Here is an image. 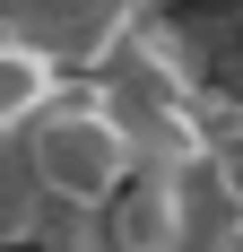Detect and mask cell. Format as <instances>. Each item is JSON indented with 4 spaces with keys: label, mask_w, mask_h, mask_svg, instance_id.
Segmentation results:
<instances>
[{
    "label": "cell",
    "mask_w": 243,
    "mask_h": 252,
    "mask_svg": "<svg viewBox=\"0 0 243 252\" xmlns=\"http://www.w3.org/2000/svg\"><path fill=\"white\" fill-rule=\"evenodd\" d=\"M156 9H182V0H156Z\"/></svg>",
    "instance_id": "6"
},
{
    "label": "cell",
    "mask_w": 243,
    "mask_h": 252,
    "mask_svg": "<svg viewBox=\"0 0 243 252\" xmlns=\"http://www.w3.org/2000/svg\"><path fill=\"white\" fill-rule=\"evenodd\" d=\"M104 226H113L122 252H182L200 235V218H191V165H139L130 191L104 209Z\"/></svg>",
    "instance_id": "2"
},
{
    "label": "cell",
    "mask_w": 243,
    "mask_h": 252,
    "mask_svg": "<svg viewBox=\"0 0 243 252\" xmlns=\"http://www.w3.org/2000/svg\"><path fill=\"white\" fill-rule=\"evenodd\" d=\"M52 218H61V200H52L44 165H35V139H0V244L35 252L52 235Z\"/></svg>",
    "instance_id": "4"
},
{
    "label": "cell",
    "mask_w": 243,
    "mask_h": 252,
    "mask_svg": "<svg viewBox=\"0 0 243 252\" xmlns=\"http://www.w3.org/2000/svg\"><path fill=\"white\" fill-rule=\"evenodd\" d=\"M78 87L70 61H52L44 44H26V35H0V139H26V130H44L61 113V96Z\"/></svg>",
    "instance_id": "3"
},
{
    "label": "cell",
    "mask_w": 243,
    "mask_h": 252,
    "mask_svg": "<svg viewBox=\"0 0 243 252\" xmlns=\"http://www.w3.org/2000/svg\"><path fill=\"white\" fill-rule=\"evenodd\" d=\"M26 139H35V165H44V183H52L61 209H96L104 218L130 191V174H139V148L113 122V104L96 96V78H78L70 96H61V113L44 130H26Z\"/></svg>",
    "instance_id": "1"
},
{
    "label": "cell",
    "mask_w": 243,
    "mask_h": 252,
    "mask_svg": "<svg viewBox=\"0 0 243 252\" xmlns=\"http://www.w3.org/2000/svg\"><path fill=\"white\" fill-rule=\"evenodd\" d=\"M200 165L243 174V96L235 87H200Z\"/></svg>",
    "instance_id": "5"
}]
</instances>
